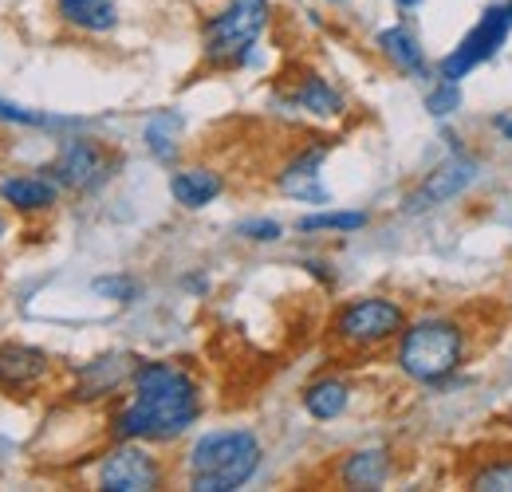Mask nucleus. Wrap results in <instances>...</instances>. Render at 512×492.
<instances>
[{
	"instance_id": "f257e3e1",
	"label": "nucleus",
	"mask_w": 512,
	"mask_h": 492,
	"mask_svg": "<svg viewBox=\"0 0 512 492\" xmlns=\"http://www.w3.org/2000/svg\"><path fill=\"white\" fill-rule=\"evenodd\" d=\"M130 402L115 414L111 433L119 441H170L201 418V390L190 370L146 359L130 374Z\"/></svg>"
},
{
	"instance_id": "f03ea898",
	"label": "nucleus",
	"mask_w": 512,
	"mask_h": 492,
	"mask_svg": "<svg viewBox=\"0 0 512 492\" xmlns=\"http://www.w3.org/2000/svg\"><path fill=\"white\" fill-rule=\"evenodd\" d=\"M394 363L422 386H442L465 363V327L449 315H422L398 335Z\"/></svg>"
},
{
	"instance_id": "7ed1b4c3",
	"label": "nucleus",
	"mask_w": 512,
	"mask_h": 492,
	"mask_svg": "<svg viewBox=\"0 0 512 492\" xmlns=\"http://www.w3.org/2000/svg\"><path fill=\"white\" fill-rule=\"evenodd\" d=\"M193 492H233L245 489L260 469V441L249 430H213L193 441L190 457Z\"/></svg>"
},
{
	"instance_id": "20e7f679",
	"label": "nucleus",
	"mask_w": 512,
	"mask_h": 492,
	"mask_svg": "<svg viewBox=\"0 0 512 492\" xmlns=\"http://www.w3.org/2000/svg\"><path fill=\"white\" fill-rule=\"evenodd\" d=\"M264 28H268V0H229L217 16H209L201 32L205 60L217 67L245 63Z\"/></svg>"
},
{
	"instance_id": "39448f33",
	"label": "nucleus",
	"mask_w": 512,
	"mask_h": 492,
	"mask_svg": "<svg viewBox=\"0 0 512 492\" xmlns=\"http://www.w3.org/2000/svg\"><path fill=\"white\" fill-rule=\"evenodd\" d=\"M331 331L351 351H375L406 331V311L386 296H363V300H351L347 308H339Z\"/></svg>"
},
{
	"instance_id": "423d86ee",
	"label": "nucleus",
	"mask_w": 512,
	"mask_h": 492,
	"mask_svg": "<svg viewBox=\"0 0 512 492\" xmlns=\"http://www.w3.org/2000/svg\"><path fill=\"white\" fill-rule=\"evenodd\" d=\"M512 32V12L509 4H493V8H485V16L469 28V36L449 52L446 60L438 63V79H449V83H461L473 67H481V63H489L501 48H505V40H509Z\"/></svg>"
},
{
	"instance_id": "0eeeda50",
	"label": "nucleus",
	"mask_w": 512,
	"mask_h": 492,
	"mask_svg": "<svg viewBox=\"0 0 512 492\" xmlns=\"http://www.w3.org/2000/svg\"><path fill=\"white\" fill-rule=\"evenodd\" d=\"M48 178H56L64 189L87 193V189H95V185H103L111 178V154L95 138H71V142L60 146V154L52 158Z\"/></svg>"
},
{
	"instance_id": "6e6552de",
	"label": "nucleus",
	"mask_w": 512,
	"mask_h": 492,
	"mask_svg": "<svg viewBox=\"0 0 512 492\" xmlns=\"http://www.w3.org/2000/svg\"><path fill=\"white\" fill-rule=\"evenodd\" d=\"M162 485V465L154 461V453H146L138 441L115 445L103 461H99V489L107 492H150Z\"/></svg>"
},
{
	"instance_id": "1a4fd4ad",
	"label": "nucleus",
	"mask_w": 512,
	"mask_h": 492,
	"mask_svg": "<svg viewBox=\"0 0 512 492\" xmlns=\"http://www.w3.org/2000/svg\"><path fill=\"white\" fill-rule=\"evenodd\" d=\"M477 174H481V166H477L473 158L453 154V158H446L426 182L406 197V213H426V209H434V205H446L453 197H461L469 185L477 182Z\"/></svg>"
},
{
	"instance_id": "9d476101",
	"label": "nucleus",
	"mask_w": 512,
	"mask_h": 492,
	"mask_svg": "<svg viewBox=\"0 0 512 492\" xmlns=\"http://www.w3.org/2000/svg\"><path fill=\"white\" fill-rule=\"evenodd\" d=\"M52 370V359L40 347H24V343H4L0 347V390L8 394H28L36 390Z\"/></svg>"
},
{
	"instance_id": "9b49d317",
	"label": "nucleus",
	"mask_w": 512,
	"mask_h": 492,
	"mask_svg": "<svg viewBox=\"0 0 512 492\" xmlns=\"http://www.w3.org/2000/svg\"><path fill=\"white\" fill-rule=\"evenodd\" d=\"M323 158H327V142H316L308 150H300L280 174H276V185L280 193L296 197V201H312V205H327V189L320 185V170Z\"/></svg>"
},
{
	"instance_id": "f8f14e48",
	"label": "nucleus",
	"mask_w": 512,
	"mask_h": 492,
	"mask_svg": "<svg viewBox=\"0 0 512 492\" xmlns=\"http://www.w3.org/2000/svg\"><path fill=\"white\" fill-rule=\"evenodd\" d=\"M60 189L64 185L56 178H36V174H16V178H4L0 182V197L20 209V213H40V209H52L60 201Z\"/></svg>"
},
{
	"instance_id": "ddd939ff",
	"label": "nucleus",
	"mask_w": 512,
	"mask_h": 492,
	"mask_svg": "<svg viewBox=\"0 0 512 492\" xmlns=\"http://www.w3.org/2000/svg\"><path fill=\"white\" fill-rule=\"evenodd\" d=\"M390 477V449L371 445V449H355L343 465H339V481L347 489H383Z\"/></svg>"
},
{
	"instance_id": "4468645a",
	"label": "nucleus",
	"mask_w": 512,
	"mask_h": 492,
	"mask_svg": "<svg viewBox=\"0 0 512 492\" xmlns=\"http://www.w3.org/2000/svg\"><path fill=\"white\" fill-rule=\"evenodd\" d=\"M300 402H304V410H308L316 422H335V418L347 410V402H351V386H347L343 378L327 374V378H316V382L304 386Z\"/></svg>"
},
{
	"instance_id": "2eb2a0df",
	"label": "nucleus",
	"mask_w": 512,
	"mask_h": 492,
	"mask_svg": "<svg viewBox=\"0 0 512 492\" xmlns=\"http://www.w3.org/2000/svg\"><path fill=\"white\" fill-rule=\"evenodd\" d=\"M375 44H379V52H383L386 60L394 63L402 75H426V52H422V44L414 40L410 28H402V24L383 28Z\"/></svg>"
},
{
	"instance_id": "dca6fc26",
	"label": "nucleus",
	"mask_w": 512,
	"mask_h": 492,
	"mask_svg": "<svg viewBox=\"0 0 512 492\" xmlns=\"http://www.w3.org/2000/svg\"><path fill=\"white\" fill-rule=\"evenodd\" d=\"M221 174H213V170H178L174 178H170V193H174V201L178 205H186V209H205L209 201H217L221 197Z\"/></svg>"
},
{
	"instance_id": "f3484780",
	"label": "nucleus",
	"mask_w": 512,
	"mask_h": 492,
	"mask_svg": "<svg viewBox=\"0 0 512 492\" xmlns=\"http://www.w3.org/2000/svg\"><path fill=\"white\" fill-rule=\"evenodd\" d=\"M292 103L300 107V111H308V115H316V119H339L343 115V95L323 79V75H304L300 83H296V91H292Z\"/></svg>"
},
{
	"instance_id": "a211bd4d",
	"label": "nucleus",
	"mask_w": 512,
	"mask_h": 492,
	"mask_svg": "<svg viewBox=\"0 0 512 492\" xmlns=\"http://www.w3.org/2000/svg\"><path fill=\"white\" fill-rule=\"evenodd\" d=\"M138 367V363H134ZM130 367V359L123 355H111V359H95V363H87V367L79 370V398H99V394H111L123 378L134 374Z\"/></svg>"
},
{
	"instance_id": "6ab92c4d",
	"label": "nucleus",
	"mask_w": 512,
	"mask_h": 492,
	"mask_svg": "<svg viewBox=\"0 0 512 492\" xmlns=\"http://www.w3.org/2000/svg\"><path fill=\"white\" fill-rule=\"evenodd\" d=\"M60 16L83 32H111L119 24L115 0H60Z\"/></svg>"
},
{
	"instance_id": "aec40b11",
	"label": "nucleus",
	"mask_w": 512,
	"mask_h": 492,
	"mask_svg": "<svg viewBox=\"0 0 512 492\" xmlns=\"http://www.w3.org/2000/svg\"><path fill=\"white\" fill-rule=\"evenodd\" d=\"M178 134H182V115L174 111H158L146 123V146L158 162H174L178 158Z\"/></svg>"
},
{
	"instance_id": "412c9836",
	"label": "nucleus",
	"mask_w": 512,
	"mask_h": 492,
	"mask_svg": "<svg viewBox=\"0 0 512 492\" xmlns=\"http://www.w3.org/2000/svg\"><path fill=\"white\" fill-rule=\"evenodd\" d=\"M367 225V213L359 209H339V213H312V217H300V233H359Z\"/></svg>"
},
{
	"instance_id": "4be33fe9",
	"label": "nucleus",
	"mask_w": 512,
	"mask_h": 492,
	"mask_svg": "<svg viewBox=\"0 0 512 492\" xmlns=\"http://www.w3.org/2000/svg\"><path fill=\"white\" fill-rule=\"evenodd\" d=\"M469 489L477 492H512V457L501 461H485L473 477H469Z\"/></svg>"
},
{
	"instance_id": "5701e85b",
	"label": "nucleus",
	"mask_w": 512,
	"mask_h": 492,
	"mask_svg": "<svg viewBox=\"0 0 512 492\" xmlns=\"http://www.w3.org/2000/svg\"><path fill=\"white\" fill-rule=\"evenodd\" d=\"M426 111L434 119H446L453 111H461V83H449V79H438L426 95Z\"/></svg>"
},
{
	"instance_id": "b1692460",
	"label": "nucleus",
	"mask_w": 512,
	"mask_h": 492,
	"mask_svg": "<svg viewBox=\"0 0 512 492\" xmlns=\"http://www.w3.org/2000/svg\"><path fill=\"white\" fill-rule=\"evenodd\" d=\"M95 292L115 300V304H134L138 300V284L130 276H103V280H95Z\"/></svg>"
},
{
	"instance_id": "393cba45",
	"label": "nucleus",
	"mask_w": 512,
	"mask_h": 492,
	"mask_svg": "<svg viewBox=\"0 0 512 492\" xmlns=\"http://www.w3.org/2000/svg\"><path fill=\"white\" fill-rule=\"evenodd\" d=\"M241 237H249V241H256V245H268V241H280V225L276 221H241V229H237Z\"/></svg>"
},
{
	"instance_id": "a878e982",
	"label": "nucleus",
	"mask_w": 512,
	"mask_h": 492,
	"mask_svg": "<svg viewBox=\"0 0 512 492\" xmlns=\"http://www.w3.org/2000/svg\"><path fill=\"white\" fill-rule=\"evenodd\" d=\"M0 123L40 126V123H48V119H44V115H36V111H24V107H12V103H0Z\"/></svg>"
},
{
	"instance_id": "bb28decb",
	"label": "nucleus",
	"mask_w": 512,
	"mask_h": 492,
	"mask_svg": "<svg viewBox=\"0 0 512 492\" xmlns=\"http://www.w3.org/2000/svg\"><path fill=\"white\" fill-rule=\"evenodd\" d=\"M493 130H497L501 138H509V142H512V115H497V119H493Z\"/></svg>"
},
{
	"instance_id": "cd10ccee",
	"label": "nucleus",
	"mask_w": 512,
	"mask_h": 492,
	"mask_svg": "<svg viewBox=\"0 0 512 492\" xmlns=\"http://www.w3.org/2000/svg\"><path fill=\"white\" fill-rule=\"evenodd\" d=\"M398 4H402V8H418L422 0H398Z\"/></svg>"
},
{
	"instance_id": "c85d7f7f",
	"label": "nucleus",
	"mask_w": 512,
	"mask_h": 492,
	"mask_svg": "<svg viewBox=\"0 0 512 492\" xmlns=\"http://www.w3.org/2000/svg\"><path fill=\"white\" fill-rule=\"evenodd\" d=\"M0 237H4V217H0Z\"/></svg>"
},
{
	"instance_id": "c756f323",
	"label": "nucleus",
	"mask_w": 512,
	"mask_h": 492,
	"mask_svg": "<svg viewBox=\"0 0 512 492\" xmlns=\"http://www.w3.org/2000/svg\"><path fill=\"white\" fill-rule=\"evenodd\" d=\"M509 12H512V0H509Z\"/></svg>"
},
{
	"instance_id": "7c9ffc66",
	"label": "nucleus",
	"mask_w": 512,
	"mask_h": 492,
	"mask_svg": "<svg viewBox=\"0 0 512 492\" xmlns=\"http://www.w3.org/2000/svg\"><path fill=\"white\" fill-rule=\"evenodd\" d=\"M331 4H339V0H331Z\"/></svg>"
}]
</instances>
